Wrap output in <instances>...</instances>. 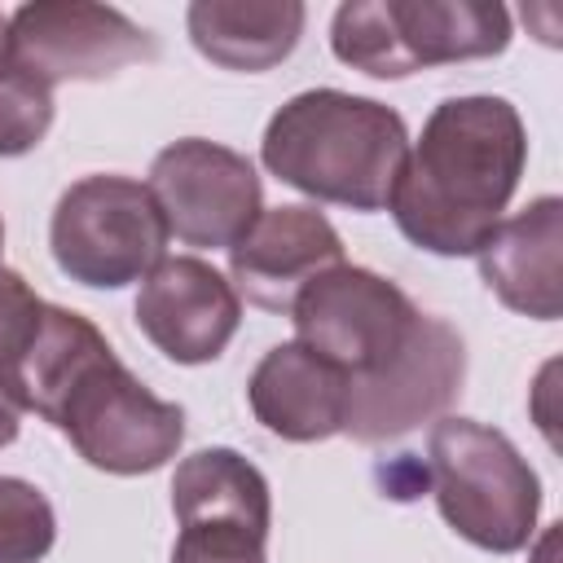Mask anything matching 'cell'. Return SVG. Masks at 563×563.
<instances>
[{
	"label": "cell",
	"instance_id": "603a6c76",
	"mask_svg": "<svg viewBox=\"0 0 563 563\" xmlns=\"http://www.w3.org/2000/svg\"><path fill=\"white\" fill-rule=\"evenodd\" d=\"M0 251H4V220H0Z\"/></svg>",
	"mask_w": 563,
	"mask_h": 563
},
{
	"label": "cell",
	"instance_id": "44dd1931",
	"mask_svg": "<svg viewBox=\"0 0 563 563\" xmlns=\"http://www.w3.org/2000/svg\"><path fill=\"white\" fill-rule=\"evenodd\" d=\"M18 75V62H13V44H9V18L0 13V88Z\"/></svg>",
	"mask_w": 563,
	"mask_h": 563
},
{
	"label": "cell",
	"instance_id": "6da1fadb",
	"mask_svg": "<svg viewBox=\"0 0 563 563\" xmlns=\"http://www.w3.org/2000/svg\"><path fill=\"white\" fill-rule=\"evenodd\" d=\"M22 409L53 422L75 453L106 475H145L176 457L185 409L154 396L106 343V334L48 303L31 352L9 374Z\"/></svg>",
	"mask_w": 563,
	"mask_h": 563
},
{
	"label": "cell",
	"instance_id": "9c48e42d",
	"mask_svg": "<svg viewBox=\"0 0 563 563\" xmlns=\"http://www.w3.org/2000/svg\"><path fill=\"white\" fill-rule=\"evenodd\" d=\"M150 194L185 246H233L264 211L260 172L246 154L207 136L172 141L150 163Z\"/></svg>",
	"mask_w": 563,
	"mask_h": 563
},
{
	"label": "cell",
	"instance_id": "9a60e30c",
	"mask_svg": "<svg viewBox=\"0 0 563 563\" xmlns=\"http://www.w3.org/2000/svg\"><path fill=\"white\" fill-rule=\"evenodd\" d=\"M559 246H563V202L545 194L523 211H515L510 220H501L475 260L488 290L510 312L554 321L563 312Z\"/></svg>",
	"mask_w": 563,
	"mask_h": 563
},
{
	"label": "cell",
	"instance_id": "5b68a950",
	"mask_svg": "<svg viewBox=\"0 0 563 563\" xmlns=\"http://www.w3.org/2000/svg\"><path fill=\"white\" fill-rule=\"evenodd\" d=\"M510 44V13L479 0H347L334 9L330 48L374 79L493 57Z\"/></svg>",
	"mask_w": 563,
	"mask_h": 563
},
{
	"label": "cell",
	"instance_id": "8992f818",
	"mask_svg": "<svg viewBox=\"0 0 563 563\" xmlns=\"http://www.w3.org/2000/svg\"><path fill=\"white\" fill-rule=\"evenodd\" d=\"M167 238L172 233L150 185L106 172L75 180L48 220L57 268L92 290L145 282L167 260Z\"/></svg>",
	"mask_w": 563,
	"mask_h": 563
},
{
	"label": "cell",
	"instance_id": "ffe728a7",
	"mask_svg": "<svg viewBox=\"0 0 563 563\" xmlns=\"http://www.w3.org/2000/svg\"><path fill=\"white\" fill-rule=\"evenodd\" d=\"M22 405H18V396H13V387L4 383V374H0V449L4 444H13L18 440V427H22Z\"/></svg>",
	"mask_w": 563,
	"mask_h": 563
},
{
	"label": "cell",
	"instance_id": "5bb4252c",
	"mask_svg": "<svg viewBox=\"0 0 563 563\" xmlns=\"http://www.w3.org/2000/svg\"><path fill=\"white\" fill-rule=\"evenodd\" d=\"M246 400L264 431L290 444H312L343 431L347 378L330 361L290 339L260 356L246 383Z\"/></svg>",
	"mask_w": 563,
	"mask_h": 563
},
{
	"label": "cell",
	"instance_id": "ba28073f",
	"mask_svg": "<svg viewBox=\"0 0 563 563\" xmlns=\"http://www.w3.org/2000/svg\"><path fill=\"white\" fill-rule=\"evenodd\" d=\"M172 563H268L273 493L238 449H198L172 475Z\"/></svg>",
	"mask_w": 563,
	"mask_h": 563
},
{
	"label": "cell",
	"instance_id": "7402d4cb",
	"mask_svg": "<svg viewBox=\"0 0 563 563\" xmlns=\"http://www.w3.org/2000/svg\"><path fill=\"white\" fill-rule=\"evenodd\" d=\"M554 545H559V532L550 528V532L541 537V545H537V563H554Z\"/></svg>",
	"mask_w": 563,
	"mask_h": 563
},
{
	"label": "cell",
	"instance_id": "d6986e66",
	"mask_svg": "<svg viewBox=\"0 0 563 563\" xmlns=\"http://www.w3.org/2000/svg\"><path fill=\"white\" fill-rule=\"evenodd\" d=\"M44 308L48 303L26 286V277L0 264V374H4V383L18 369V361L31 352Z\"/></svg>",
	"mask_w": 563,
	"mask_h": 563
},
{
	"label": "cell",
	"instance_id": "7a4b0ae2",
	"mask_svg": "<svg viewBox=\"0 0 563 563\" xmlns=\"http://www.w3.org/2000/svg\"><path fill=\"white\" fill-rule=\"evenodd\" d=\"M528 167V132L506 97L440 101L391 189L396 229L431 255H479Z\"/></svg>",
	"mask_w": 563,
	"mask_h": 563
},
{
	"label": "cell",
	"instance_id": "30bf717a",
	"mask_svg": "<svg viewBox=\"0 0 563 563\" xmlns=\"http://www.w3.org/2000/svg\"><path fill=\"white\" fill-rule=\"evenodd\" d=\"M13 62L44 88L106 79L132 62H154L158 40L128 13L92 0H35L9 18Z\"/></svg>",
	"mask_w": 563,
	"mask_h": 563
},
{
	"label": "cell",
	"instance_id": "e0dca14e",
	"mask_svg": "<svg viewBox=\"0 0 563 563\" xmlns=\"http://www.w3.org/2000/svg\"><path fill=\"white\" fill-rule=\"evenodd\" d=\"M53 537L57 519L48 497L18 475H0V563H40Z\"/></svg>",
	"mask_w": 563,
	"mask_h": 563
},
{
	"label": "cell",
	"instance_id": "277c9868",
	"mask_svg": "<svg viewBox=\"0 0 563 563\" xmlns=\"http://www.w3.org/2000/svg\"><path fill=\"white\" fill-rule=\"evenodd\" d=\"M427 471L435 506L462 541L488 554H515L532 545L541 479L501 431L475 418H440L431 427Z\"/></svg>",
	"mask_w": 563,
	"mask_h": 563
},
{
	"label": "cell",
	"instance_id": "7c38bea8",
	"mask_svg": "<svg viewBox=\"0 0 563 563\" xmlns=\"http://www.w3.org/2000/svg\"><path fill=\"white\" fill-rule=\"evenodd\" d=\"M141 334L176 365L216 361L242 325V299L233 282L198 255L163 260L136 295Z\"/></svg>",
	"mask_w": 563,
	"mask_h": 563
},
{
	"label": "cell",
	"instance_id": "2e32d148",
	"mask_svg": "<svg viewBox=\"0 0 563 563\" xmlns=\"http://www.w3.org/2000/svg\"><path fill=\"white\" fill-rule=\"evenodd\" d=\"M308 9L299 0H194L185 26L194 48L224 70H273L303 35Z\"/></svg>",
	"mask_w": 563,
	"mask_h": 563
},
{
	"label": "cell",
	"instance_id": "ac0fdd59",
	"mask_svg": "<svg viewBox=\"0 0 563 563\" xmlns=\"http://www.w3.org/2000/svg\"><path fill=\"white\" fill-rule=\"evenodd\" d=\"M53 128V88L31 79L22 66L0 88V158L31 154Z\"/></svg>",
	"mask_w": 563,
	"mask_h": 563
},
{
	"label": "cell",
	"instance_id": "8fae6325",
	"mask_svg": "<svg viewBox=\"0 0 563 563\" xmlns=\"http://www.w3.org/2000/svg\"><path fill=\"white\" fill-rule=\"evenodd\" d=\"M462 378H466L462 334L444 317L422 312L413 339L396 352L387 369L347 383L343 435H352L356 444L400 440L413 427L444 418V409L462 391Z\"/></svg>",
	"mask_w": 563,
	"mask_h": 563
},
{
	"label": "cell",
	"instance_id": "52a82bcc",
	"mask_svg": "<svg viewBox=\"0 0 563 563\" xmlns=\"http://www.w3.org/2000/svg\"><path fill=\"white\" fill-rule=\"evenodd\" d=\"M290 321L295 343H303L347 383H356L374 378L396 361V352L413 339L422 308L396 282L356 264H339L295 295Z\"/></svg>",
	"mask_w": 563,
	"mask_h": 563
},
{
	"label": "cell",
	"instance_id": "3957f363",
	"mask_svg": "<svg viewBox=\"0 0 563 563\" xmlns=\"http://www.w3.org/2000/svg\"><path fill=\"white\" fill-rule=\"evenodd\" d=\"M405 154V119L391 106L343 88H308L290 97L260 141V158L282 185L352 211H383L391 202Z\"/></svg>",
	"mask_w": 563,
	"mask_h": 563
},
{
	"label": "cell",
	"instance_id": "4fadbf2b",
	"mask_svg": "<svg viewBox=\"0 0 563 563\" xmlns=\"http://www.w3.org/2000/svg\"><path fill=\"white\" fill-rule=\"evenodd\" d=\"M343 264V238L317 207H268L229 246V277L238 299L264 312H290L295 295Z\"/></svg>",
	"mask_w": 563,
	"mask_h": 563
}]
</instances>
